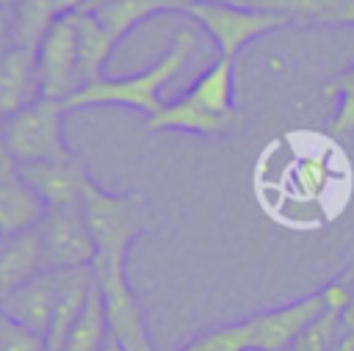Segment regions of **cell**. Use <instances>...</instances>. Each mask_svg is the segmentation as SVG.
Here are the masks:
<instances>
[{
  "label": "cell",
  "mask_w": 354,
  "mask_h": 351,
  "mask_svg": "<svg viewBox=\"0 0 354 351\" xmlns=\"http://www.w3.org/2000/svg\"><path fill=\"white\" fill-rule=\"evenodd\" d=\"M199 36L191 28H180L171 36L169 50L144 72L136 75H122V77H97L86 86H80L77 91H72L64 99L66 111H80V108H97V105H122V108H133L149 116H155L163 108L160 91L163 86L185 66V61L191 58V53L196 50Z\"/></svg>",
  "instance_id": "6da1fadb"
},
{
  "label": "cell",
  "mask_w": 354,
  "mask_h": 351,
  "mask_svg": "<svg viewBox=\"0 0 354 351\" xmlns=\"http://www.w3.org/2000/svg\"><path fill=\"white\" fill-rule=\"evenodd\" d=\"M83 213L94 235L97 254L105 257H127L133 240L152 218L141 193H111L94 180L86 182Z\"/></svg>",
  "instance_id": "7a4b0ae2"
},
{
  "label": "cell",
  "mask_w": 354,
  "mask_h": 351,
  "mask_svg": "<svg viewBox=\"0 0 354 351\" xmlns=\"http://www.w3.org/2000/svg\"><path fill=\"white\" fill-rule=\"evenodd\" d=\"M64 99L39 97L28 108L6 116L3 144L14 166H28L39 160H55L72 155L64 141Z\"/></svg>",
  "instance_id": "3957f363"
},
{
  "label": "cell",
  "mask_w": 354,
  "mask_h": 351,
  "mask_svg": "<svg viewBox=\"0 0 354 351\" xmlns=\"http://www.w3.org/2000/svg\"><path fill=\"white\" fill-rule=\"evenodd\" d=\"M91 271H94V282L102 293L111 337L124 351H155L149 329H147L144 307H141V301L130 285V276H127V257L97 254L91 263Z\"/></svg>",
  "instance_id": "277c9868"
},
{
  "label": "cell",
  "mask_w": 354,
  "mask_h": 351,
  "mask_svg": "<svg viewBox=\"0 0 354 351\" xmlns=\"http://www.w3.org/2000/svg\"><path fill=\"white\" fill-rule=\"evenodd\" d=\"M185 14L194 22H199L205 33L216 41L218 58H232V61L257 36H266L277 28L290 25L285 14L243 6V3H230V0H205L191 6Z\"/></svg>",
  "instance_id": "5b68a950"
},
{
  "label": "cell",
  "mask_w": 354,
  "mask_h": 351,
  "mask_svg": "<svg viewBox=\"0 0 354 351\" xmlns=\"http://www.w3.org/2000/svg\"><path fill=\"white\" fill-rule=\"evenodd\" d=\"M39 238H41L44 268L53 271L88 268L97 257V243L88 229L83 202L47 207L39 224Z\"/></svg>",
  "instance_id": "8992f818"
},
{
  "label": "cell",
  "mask_w": 354,
  "mask_h": 351,
  "mask_svg": "<svg viewBox=\"0 0 354 351\" xmlns=\"http://www.w3.org/2000/svg\"><path fill=\"white\" fill-rule=\"evenodd\" d=\"M77 14V11H75ZM61 17L36 44V66L41 97L66 99L77 88V19Z\"/></svg>",
  "instance_id": "52a82bcc"
},
{
  "label": "cell",
  "mask_w": 354,
  "mask_h": 351,
  "mask_svg": "<svg viewBox=\"0 0 354 351\" xmlns=\"http://www.w3.org/2000/svg\"><path fill=\"white\" fill-rule=\"evenodd\" d=\"M321 312H324V293L315 290L282 307H271L249 315L246 321L252 334V351H288V345Z\"/></svg>",
  "instance_id": "ba28073f"
},
{
  "label": "cell",
  "mask_w": 354,
  "mask_h": 351,
  "mask_svg": "<svg viewBox=\"0 0 354 351\" xmlns=\"http://www.w3.org/2000/svg\"><path fill=\"white\" fill-rule=\"evenodd\" d=\"M61 274L64 271L44 268L36 276L25 279L19 287H14L8 296L0 298V312L47 337L50 318H53L58 290H61Z\"/></svg>",
  "instance_id": "9c48e42d"
},
{
  "label": "cell",
  "mask_w": 354,
  "mask_h": 351,
  "mask_svg": "<svg viewBox=\"0 0 354 351\" xmlns=\"http://www.w3.org/2000/svg\"><path fill=\"white\" fill-rule=\"evenodd\" d=\"M17 169L25 177V182L41 196V202L47 207L83 202L86 182L91 180L86 163L75 155L55 158V160H39V163L17 166Z\"/></svg>",
  "instance_id": "30bf717a"
},
{
  "label": "cell",
  "mask_w": 354,
  "mask_h": 351,
  "mask_svg": "<svg viewBox=\"0 0 354 351\" xmlns=\"http://www.w3.org/2000/svg\"><path fill=\"white\" fill-rule=\"evenodd\" d=\"M238 124H241L238 116H221L188 91L171 102H163V108L147 119V130H180V133H194L205 138L230 135L238 130Z\"/></svg>",
  "instance_id": "8fae6325"
},
{
  "label": "cell",
  "mask_w": 354,
  "mask_h": 351,
  "mask_svg": "<svg viewBox=\"0 0 354 351\" xmlns=\"http://www.w3.org/2000/svg\"><path fill=\"white\" fill-rule=\"evenodd\" d=\"M47 213L41 196L25 182L14 163L0 166V243L11 235L36 229Z\"/></svg>",
  "instance_id": "7c38bea8"
},
{
  "label": "cell",
  "mask_w": 354,
  "mask_h": 351,
  "mask_svg": "<svg viewBox=\"0 0 354 351\" xmlns=\"http://www.w3.org/2000/svg\"><path fill=\"white\" fill-rule=\"evenodd\" d=\"M41 97L36 47L8 44L0 55V116H11Z\"/></svg>",
  "instance_id": "4fadbf2b"
},
{
  "label": "cell",
  "mask_w": 354,
  "mask_h": 351,
  "mask_svg": "<svg viewBox=\"0 0 354 351\" xmlns=\"http://www.w3.org/2000/svg\"><path fill=\"white\" fill-rule=\"evenodd\" d=\"M94 287V271L88 268H69L61 274V290H58V301L50 318V329H47V351H64L66 337L75 326V321L80 318L88 296Z\"/></svg>",
  "instance_id": "5bb4252c"
},
{
  "label": "cell",
  "mask_w": 354,
  "mask_h": 351,
  "mask_svg": "<svg viewBox=\"0 0 354 351\" xmlns=\"http://www.w3.org/2000/svg\"><path fill=\"white\" fill-rule=\"evenodd\" d=\"M39 271H44L39 227L11 235L0 243V298L19 287L25 279L36 276Z\"/></svg>",
  "instance_id": "9a60e30c"
},
{
  "label": "cell",
  "mask_w": 354,
  "mask_h": 351,
  "mask_svg": "<svg viewBox=\"0 0 354 351\" xmlns=\"http://www.w3.org/2000/svg\"><path fill=\"white\" fill-rule=\"evenodd\" d=\"M75 19H77V88H80L102 77V66L113 55L119 39L91 11H77Z\"/></svg>",
  "instance_id": "2e32d148"
},
{
  "label": "cell",
  "mask_w": 354,
  "mask_h": 351,
  "mask_svg": "<svg viewBox=\"0 0 354 351\" xmlns=\"http://www.w3.org/2000/svg\"><path fill=\"white\" fill-rule=\"evenodd\" d=\"M108 337H111V329H108V318H105V304H102V293L94 282L91 296L86 301L80 318L75 321L64 351H100Z\"/></svg>",
  "instance_id": "e0dca14e"
},
{
  "label": "cell",
  "mask_w": 354,
  "mask_h": 351,
  "mask_svg": "<svg viewBox=\"0 0 354 351\" xmlns=\"http://www.w3.org/2000/svg\"><path fill=\"white\" fill-rule=\"evenodd\" d=\"M119 41L144 19H149L152 14H160L158 0H111L100 8L91 11Z\"/></svg>",
  "instance_id": "ac0fdd59"
},
{
  "label": "cell",
  "mask_w": 354,
  "mask_h": 351,
  "mask_svg": "<svg viewBox=\"0 0 354 351\" xmlns=\"http://www.w3.org/2000/svg\"><path fill=\"white\" fill-rule=\"evenodd\" d=\"M177 351H252V334H249V321H232L221 326H210L191 337L185 345Z\"/></svg>",
  "instance_id": "d6986e66"
},
{
  "label": "cell",
  "mask_w": 354,
  "mask_h": 351,
  "mask_svg": "<svg viewBox=\"0 0 354 351\" xmlns=\"http://www.w3.org/2000/svg\"><path fill=\"white\" fill-rule=\"evenodd\" d=\"M340 318H343V310L324 304V312L304 326V332L288 345V351H332V345L343 334Z\"/></svg>",
  "instance_id": "ffe728a7"
},
{
  "label": "cell",
  "mask_w": 354,
  "mask_h": 351,
  "mask_svg": "<svg viewBox=\"0 0 354 351\" xmlns=\"http://www.w3.org/2000/svg\"><path fill=\"white\" fill-rule=\"evenodd\" d=\"M290 180H293V188L301 199H315L318 193L326 191V185L332 180V171H329L326 160H321V158H301L293 166Z\"/></svg>",
  "instance_id": "44dd1931"
},
{
  "label": "cell",
  "mask_w": 354,
  "mask_h": 351,
  "mask_svg": "<svg viewBox=\"0 0 354 351\" xmlns=\"http://www.w3.org/2000/svg\"><path fill=\"white\" fill-rule=\"evenodd\" d=\"M329 97H337V108L332 116V130L346 133L354 130V64L348 69H343L329 86H326Z\"/></svg>",
  "instance_id": "7402d4cb"
},
{
  "label": "cell",
  "mask_w": 354,
  "mask_h": 351,
  "mask_svg": "<svg viewBox=\"0 0 354 351\" xmlns=\"http://www.w3.org/2000/svg\"><path fill=\"white\" fill-rule=\"evenodd\" d=\"M0 351H47V337L0 312Z\"/></svg>",
  "instance_id": "603a6c76"
},
{
  "label": "cell",
  "mask_w": 354,
  "mask_h": 351,
  "mask_svg": "<svg viewBox=\"0 0 354 351\" xmlns=\"http://www.w3.org/2000/svg\"><path fill=\"white\" fill-rule=\"evenodd\" d=\"M11 39H14V14H11V6L0 3V41L11 44Z\"/></svg>",
  "instance_id": "cb8c5ba5"
},
{
  "label": "cell",
  "mask_w": 354,
  "mask_h": 351,
  "mask_svg": "<svg viewBox=\"0 0 354 351\" xmlns=\"http://www.w3.org/2000/svg\"><path fill=\"white\" fill-rule=\"evenodd\" d=\"M340 329H343V334L354 332V279H351V298H348V304L343 310V318H340Z\"/></svg>",
  "instance_id": "d4e9b609"
},
{
  "label": "cell",
  "mask_w": 354,
  "mask_h": 351,
  "mask_svg": "<svg viewBox=\"0 0 354 351\" xmlns=\"http://www.w3.org/2000/svg\"><path fill=\"white\" fill-rule=\"evenodd\" d=\"M196 3H205V0H158V8H160V14L163 11H183L185 14Z\"/></svg>",
  "instance_id": "484cf974"
},
{
  "label": "cell",
  "mask_w": 354,
  "mask_h": 351,
  "mask_svg": "<svg viewBox=\"0 0 354 351\" xmlns=\"http://www.w3.org/2000/svg\"><path fill=\"white\" fill-rule=\"evenodd\" d=\"M332 351H354V332L340 334V340L332 345Z\"/></svg>",
  "instance_id": "4316f807"
},
{
  "label": "cell",
  "mask_w": 354,
  "mask_h": 351,
  "mask_svg": "<svg viewBox=\"0 0 354 351\" xmlns=\"http://www.w3.org/2000/svg\"><path fill=\"white\" fill-rule=\"evenodd\" d=\"M3 116H0V166H8L11 160H8V155H6V144H3Z\"/></svg>",
  "instance_id": "83f0119b"
},
{
  "label": "cell",
  "mask_w": 354,
  "mask_h": 351,
  "mask_svg": "<svg viewBox=\"0 0 354 351\" xmlns=\"http://www.w3.org/2000/svg\"><path fill=\"white\" fill-rule=\"evenodd\" d=\"M100 351H124V348H122V345H119L113 337H108V340H105V345H102Z\"/></svg>",
  "instance_id": "f1b7e54d"
},
{
  "label": "cell",
  "mask_w": 354,
  "mask_h": 351,
  "mask_svg": "<svg viewBox=\"0 0 354 351\" xmlns=\"http://www.w3.org/2000/svg\"><path fill=\"white\" fill-rule=\"evenodd\" d=\"M105 3H111V0H88V3L83 6V11H94V8H100V6H105Z\"/></svg>",
  "instance_id": "f546056e"
},
{
  "label": "cell",
  "mask_w": 354,
  "mask_h": 351,
  "mask_svg": "<svg viewBox=\"0 0 354 351\" xmlns=\"http://www.w3.org/2000/svg\"><path fill=\"white\" fill-rule=\"evenodd\" d=\"M230 3H243V6H249V3H254V0H230Z\"/></svg>",
  "instance_id": "4dcf8cb0"
},
{
  "label": "cell",
  "mask_w": 354,
  "mask_h": 351,
  "mask_svg": "<svg viewBox=\"0 0 354 351\" xmlns=\"http://www.w3.org/2000/svg\"><path fill=\"white\" fill-rule=\"evenodd\" d=\"M6 47H8V44H3V41H0V55H3V53H6Z\"/></svg>",
  "instance_id": "1f68e13d"
},
{
  "label": "cell",
  "mask_w": 354,
  "mask_h": 351,
  "mask_svg": "<svg viewBox=\"0 0 354 351\" xmlns=\"http://www.w3.org/2000/svg\"><path fill=\"white\" fill-rule=\"evenodd\" d=\"M0 3H3V6H14V0H0Z\"/></svg>",
  "instance_id": "d6a6232c"
}]
</instances>
